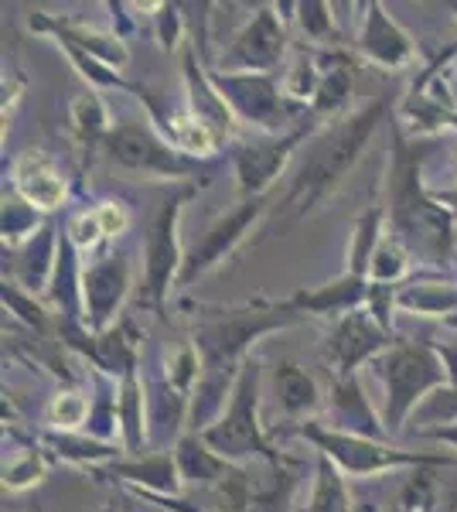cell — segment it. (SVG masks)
Instances as JSON below:
<instances>
[{
	"label": "cell",
	"instance_id": "6da1fadb",
	"mask_svg": "<svg viewBox=\"0 0 457 512\" xmlns=\"http://www.w3.org/2000/svg\"><path fill=\"white\" fill-rule=\"evenodd\" d=\"M386 113H389V99L379 96L369 106L355 110L352 117L328 123L324 130H318V134L307 140L301 161H297L284 205H290L297 216H307V212L318 209L324 198L342 185L348 171L359 164L372 134L386 120Z\"/></svg>",
	"mask_w": 457,
	"mask_h": 512
},
{
	"label": "cell",
	"instance_id": "7a4b0ae2",
	"mask_svg": "<svg viewBox=\"0 0 457 512\" xmlns=\"http://www.w3.org/2000/svg\"><path fill=\"white\" fill-rule=\"evenodd\" d=\"M393 202H389V219H393V236H400L406 246L430 256L434 263H444L451 256V212L437 202L434 195L423 192L417 154L396 137V161H393Z\"/></svg>",
	"mask_w": 457,
	"mask_h": 512
},
{
	"label": "cell",
	"instance_id": "3957f363",
	"mask_svg": "<svg viewBox=\"0 0 457 512\" xmlns=\"http://www.w3.org/2000/svg\"><path fill=\"white\" fill-rule=\"evenodd\" d=\"M369 366L376 369L382 390H386L382 424H386L389 437L403 434L406 420L417 414L423 400L451 386V376H447V366L434 349V342H396Z\"/></svg>",
	"mask_w": 457,
	"mask_h": 512
},
{
	"label": "cell",
	"instance_id": "277c9868",
	"mask_svg": "<svg viewBox=\"0 0 457 512\" xmlns=\"http://www.w3.org/2000/svg\"><path fill=\"white\" fill-rule=\"evenodd\" d=\"M304 315H297L294 308L284 304H249V308H232L222 315L205 318L195 328V349L202 355V366L209 373H222V369H243L246 349L256 342L260 335L287 328L294 321H301Z\"/></svg>",
	"mask_w": 457,
	"mask_h": 512
},
{
	"label": "cell",
	"instance_id": "5b68a950",
	"mask_svg": "<svg viewBox=\"0 0 457 512\" xmlns=\"http://www.w3.org/2000/svg\"><path fill=\"white\" fill-rule=\"evenodd\" d=\"M202 437L219 458L232 465H253V461H277L280 454L270 448L267 434L260 427V362L246 359L239 369L232 400L215 424Z\"/></svg>",
	"mask_w": 457,
	"mask_h": 512
},
{
	"label": "cell",
	"instance_id": "8992f818",
	"mask_svg": "<svg viewBox=\"0 0 457 512\" xmlns=\"http://www.w3.org/2000/svg\"><path fill=\"white\" fill-rule=\"evenodd\" d=\"M294 434L311 441L318 454L331 458L345 475L369 478L393 472V468H413V465H457L454 454H423V451H403L386 441H372L362 434H345L335 427H324L318 420H301L294 424Z\"/></svg>",
	"mask_w": 457,
	"mask_h": 512
},
{
	"label": "cell",
	"instance_id": "52a82bcc",
	"mask_svg": "<svg viewBox=\"0 0 457 512\" xmlns=\"http://www.w3.org/2000/svg\"><path fill=\"white\" fill-rule=\"evenodd\" d=\"M106 158L137 175L154 178H195L202 171V161L185 158L171 140L157 137L147 120H120L110 127V134L99 144Z\"/></svg>",
	"mask_w": 457,
	"mask_h": 512
},
{
	"label": "cell",
	"instance_id": "ba28073f",
	"mask_svg": "<svg viewBox=\"0 0 457 512\" xmlns=\"http://www.w3.org/2000/svg\"><path fill=\"white\" fill-rule=\"evenodd\" d=\"M195 195V185H178L168 198H161V205L154 209L151 222L144 233V301L161 308L164 297L171 294V284H178L185 256H181L178 243V219L181 205Z\"/></svg>",
	"mask_w": 457,
	"mask_h": 512
},
{
	"label": "cell",
	"instance_id": "9c48e42d",
	"mask_svg": "<svg viewBox=\"0 0 457 512\" xmlns=\"http://www.w3.org/2000/svg\"><path fill=\"white\" fill-rule=\"evenodd\" d=\"M209 79L239 120L256 123V127L267 130V134H280V130L297 117V110H301V103H294V99L284 93V86H280L273 76H267V72L212 69Z\"/></svg>",
	"mask_w": 457,
	"mask_h": 512
},
{
	"label": "cell",
	"instance_id": "30bf717a",
	"mask_svg": "<svg viewBox=\"0 0 457 512\" xmlns=\"http://www.w3.org/2000/svg\"><path fill=\"white\" fill-rule=\"evenodd\" d=\"M130 284H134V260L127 250L96 256L82 274V328L93 335L113 328L116 311L130 294Z\"/></svg>",
	"mask_w": 457,
	"mask_h": 512
},
{
	"label": "cell",
	"instance_id": "8fae6325",
	"mask_svg": "<svg viewBox=\"0 0 457 512\" xmlns=\"http://www.w3.org/2000/svg\"><path fill=\"white\" fill-rule=\"evenodd\" d=\"M287 52V28L284 18L277 14V7H256V14L243 28L236 31V38L229 41V48L219 55V72H267L280 69Z\"/></svg>",
	"mask_w": 457,
	"mask_h": 512
},
{
	"label": "cell",
	"instance_id": "7c38bea8",
	"mask_svg": "<svg viewBox=\"0 0 457 512\" xmlns=\"http://www.w3.org/2000/svg\"><path fill=\"white\" fill-rule=\"evenodd\" d=\"M267 209V195H256V198H243L226 216H219L209 226V233L202 236V243H195V250L185 256V267H181L178 287L195 284L198 277H205L209 270L219 267L226 256L236 250V243L243 239L249 229L256 226V219L263 216Z\"/></svg>",
	"mask_w": 457,
	"mask_h": 512
},
{
	"label": "cell",
	"instance_id": "4fadbf2b",
	"mask_svg": "<svg viewBox=\"0 0 457 512\" xmlns=\"http://www.w3.org/2000/svg\"><path fill=\"white\" fill-rule=\"evenodd\" d=\"M393 332L379 325L369 308L348 311L335 321V332L328 338V362L335 376H355L362 362H376L382 352L393 349Z\"/></svg>",
	"mask_w": 457,
	"mask_h": 512
},
{
	"label": "cell",
	"instance_id": "5bb4252c",
	"mask_svg": "<svg viewBox=\"0 0 457 512\" xmlns=\"http://www.w3.org/2000/svg\"><path fill=\"white\" fill-rule=\"evenodd\" d=\"M311 134V123L287 130L284 137H263V140H246V144L232 147V164H236V178H239V192L243 198L267 195V188L280 178L284 164L290 161L294 147L307 140Z\"/></svg>",
	"mask_w": 457,
	"mask_h": 512
},
{
	"label": "cell",
	"instance_id": "9a60e30c",
	"mask_svg": "<svg viewBox=\"0 0 457 512\" xmlns=\"http://www.w3.org/2000/svg\"><path fill=\"white\" fill-rule=\"evenodd\" d=\"M290 485H294V475L284 468V458L253 461L229 475L222 495L229 502V512H284Z\"/></svg>",
	"mask_w": 457,
	"mask_h": 512
},
{
	"label": "cell",
	"instance_id": "2e32d148",
	"mask_svg": "<svg viewBox=\"0 0 457 512\" xmlns=\"http://www.w3.org/2000/svg\"><path fill=\"white\" fill-rule=\"evenodd\" d=\"M62 342L79 352H86L89 362L110 379H120L123 383L127 376L137 373V349H134V342H130L127 325H113V328H106V332L93 335L82 325H69V321H65Z\"/></svg>",
	"mask_w": 457,
	"mask_h": 512
},
{
	"label": "cell",
	"instance_id": "e0dca14e",
	"mask_svg": "<svg viewBox=\"0 0 457 512\" xmlns=\"http://www.w3.org/2000/svg\"><path fill=\"white\" fill-rule=\"evenodd\" d=\"M365 18L359 28V55L369 59L379 69H406L417 59V48H413L410 35L382 11V4H365Z\"/></svg>",
	"mask_w": 457,
	"mask_h": 512
},
{
	"label": "cell",
	"instance_id": "ac0fdd59",
	"mask_svg": "<svg viewBox=\"0 0 457 512\" xmlns=\"http://www.w3.org/2000/svg\"><path fill=\"white\" fill-rule=\"evenodd\" d=\"M369 294H372V280L369 277H355V274H345L338 280L324 287H314V291H297L290 297V308L297 315H321V318H342L348 311H359L369 304Z\"/></svg>",
	"mask_w": 457,
	"mask_h": 512
},
{
	"label": "cell",
	"instance_id": "d6986e66",
	"mask_svg": "<svg viewBox=\"0 0 457 512\" xmlns=\"http://www.w3.org/2000/svg\"><path fill=\"white\" fill-rule=\"evenodd\" d=\"M335 431L345 434H362L372 441H386V424L382 414L372 410V403L365 400V390L355 376H335L331 383V424Z\"/></svg>",
	"mask_w": 457,
	"mask_h": 512
},
{
	"label": "cell",
	"instance_id": "ffe728a7",
	"mask_svg": "<svg viewBox=\"0 0 457 512\" xmlns=\"http://www.w3.org/2000/svg\"><path fill=\"white\" fill-rule=\"evenodd\" d=\"M110 475L137 485V489H144L154 499H178V492L185 489V478H181V468L171 451L140 454V458L130 461H113Z\"/></svg>",
	"mask_w": 457,
	"mask_h": 512
},
{
	"label": "cell",
	"instance_id": "44dd1931",
	"mask_svg": "<svg viewBox=\"0 0 457 512\" xmlns=\"http://www.w3.org/2000/svg\"><path fill=\"white\" fill-rule=\"evenodd\" d=\"M58 243H62V233H58L55 222H45L35 236L18 250V260H14L11 274L21 291L28 294H38L45 287H52V277H55V263H58Z\"/></svg>",
	"mask_w": 457,
	"mask_h": 512
},
{
	"label": "cell",
	"instance_id": "7402d4cb",
	"mask_svg": "<svg viewBox=\"0 0 457 512\" xmlns=\"http://www.w3.org/2000/svg\"><path fill=\"white\" fill-rule=\"evenodd\" d=\"M14 192L38 212H55L65 202V178L41 151H28L14 164Z\"/></svg>",
	"mask_w": 457,
	"mask_h": 512
},
{
	"label": "cell",
	"instance_id": "603a6c76",
	"mask_svg": "<svg viewBox=\"0 0 457 512\" xmlns=\"http://www.w3.org/2000/svg\"><path fill=\"white\" fill-rule=\"evenodd\" d=\"M396 311L417 318H454L457 315V284L444 277H417L396 287Z\"/></svg>",
	"mask_w": 457,
	"mask_h": 512
},
{
	"label": "cell",
	"instance_id": "cb8c5ba5",
	"mask_svg": "<svg viewBox=\"0 0 457 512\" xmlns=\"http://www.w3.org/2000/svg\"><path fill=\"white\" fill-rule=\"evenodd\" d=\"M174 461H178L185 485H198V489H222L229 482V475L239 468L232 461L219 458L198 434H185L174 444Z\"/></svg>",
	"mask_w": 457,
	"mask_h": 512
},
{
	"label": "cell",
	"instance_id": "d4e9b609",
	"mask_svg": "<svg viewBox=\"0 0 457 512\" xmlns=\"http://www.w3.org/2000/svg\"><path fill=\"white\" fill-rule=\"evenodd\" d=\"M406 113H410V123L417 130H437L457 120V106L447 93L444 76H440V62L413 86L410 99H406Z\"/></svg>",
	"mask_w": 457,
	"mask_h": 512
},
{
	"label": "cell",
	"instance_id": "484cf974",
	"mask_svg": "<svg viewBox=\"0 0 457 512\" xmlns=\"http://www.w3.org/2000/svg\"><path fill=\"white\" fill-rule=\"evenodd\" d=\"M273 386H277V400L280 410L301 424V417L314 414L321 407V386L318 379L307 373L297 362H277V373H273Z\"/></svg>",
	"mask_w": 457,
	"mask_h": 512
},
{
	"label": "cell",
	"instance_id": "4316f807",
	"mask_svg": "<svg viewBox=\"0 0 457 512\" xmlns=\"http://www.w3.org/2000/svg\"><path fill=\"white\" fill-rule=\"evenodd\" d=\"M151 437L157 444L181 441V424L191 414V393L178 390L168 379H157L151 386Z\"/></svg>",
	"mask_w": 457,
	"mask_h": 512
},
{
	"label": "cell",
	"instance_id": "83f0119b",
	"mask_svg": "<svg viewBox=\"0 0 457 512\" xmlns=\"http://www.w3.org/2000/svg\"><path fill=\"white\" fill-rule=\"evenodd\" d=\"M147 407H151V400H147L140 376L137 373L127 376L120 383V434H123V451L134 454V458L144 454V444H147V437H151Z\"/></svg>",
	"mask_w": 457,
	"mask_h": 512
},
{
	"label": "cell",
	"instance_id": "f1b7e54d",
	"mask_svg": "<svg viewBox=\"0 0 457 512\" xmlns=\"http://www.w3.org/2000/svg\"><path fill=\"white\" fill-rule=\"evenodd\" d=\"M352 86H355V72H352V62L342 59V55H335V59L324 62V76L318 82V89H314L311 103H307V113L311 117H335L338 110L348 103V96H352Z\"/></svg>",
	"mask_w": 457,
	"mask_h": 512
},
{
	"label": "cell",
	"instance_id": "f546056e",
	"mask_svg": "<svg viewBox=\"0 0 457 512\" xmlns=\"http://www.w3.org/2000/svg\"><path fill=\"white\" fill-rule=\"evenodd\" d=\"M382 222H386V209H382V205H372V209H365L362 216L355 219L352 250H348V274L369 277L372 256H376L379 243L386 239V233H382Z\"/></svg>",
	"mask_w": 457,
	"mask_h": 512
},
{
	"label": "cell",
	"instance_id": "4dcf8cb0",
	"mask_svg": "<svg viewBox=\"0 0 457 512\" xmlns=\"http://www.w3.org/2000/svg\"><path fill=\"white\" fill-rule=\"evenodd\" d=\"M307 512H355L352 495H348L345 485V472L331 458H324V454H318V478H314Z\"/></svg>",
	"mask_w": 457,
	"mask_h": 512
},
{
	"label": "cell",
	"instance_id": "1f68e13d",
	"mask_svg": "<svg viewBox=\"0 0 457 512\" xmlns=\"http://www.w3.org/2000/svg\"><path fill=\"white\" fill-rule=\"evenodd\" d=\"M45 444L58 458L76 461V465H96V461H113L123 454V448L96 441V437H89V434H45Z\"/></svg>",
	"mask_w": 457,
	"mask_h": 512
},
{
	"label": "cell",
	"instance_id": "d6a6232c",
	"mask_svg": "<svg viewBox=\"0 0 457 512\" xmlns=\"http://www.w3.org/2000/svg\"><path fill=\"white\" fill-rule=\"evenodd\" d=\"M69 123L79 134L82 144H103V137L110 134V117H106V106L96 93H82L72 99L69 106Z\"/></svg>",
	"mask_w": 457,
	"mask_h": 512
},
{
	"label": "cell",
	"instance_id": "836d02e7",
	"mask_svg": "<svg viewBox=\"0 0 457 512\" xmlns=\"http://www.w3.org/2000/svg\"><path fill=\"white\" fill-rule=\"evenodd\" d=\"M48 424H55L62 434H79L82 427H89V417H93V400L82 396L79 390H62L52 396L48 403Z\"/></svg>",
	"mask_w": 457,
	"mask_h": 512
},
{
	"label": "cell",
	"instance_id": "e575fe53",
	"mask_svg": "<svg viewBox=\"0 0 457 512\" xmlns=\"http://www.w3.org/2000/svg\"><path fill=\"white\" fill-rule=\"evenodd\" d=\"M41 226H45V222H41V212L35 205L24 202L18 192H11L4 198V246H18L21 250Z\"/></svg>",
	"mask_w": 457,
	"mask_h": 512
},
{
	"label": "cell",
	"instance_id": "d590c367",
	"mask_svg": "<svg viewBox=\"0 0 457 512\" xmlns=\"http://www.w3.org/2000/svg\"><path fill=\"white\" fill-rule=\"evenodd\" d=\"M410 270V253H406V243L400 236H386L379 243L376 256H372V267H369V280L372 284H386L396 287Z\"/></svg>",
	"mask_w": 457,
	"mask_h": 512
},
{
	"label": "cell",
	"instance_id": "8d00e7d4",
	"mask_svg": "<svg viewBox=\"0 0 457 512\" xmlns=\"http://www.w3.org/2000/svg\"><path fill=\"white\" fill-rule=\"evenodd\" d=\"M45 472H48L45 451H38V448H21V451H14L11 458L4 461V489H7V492L31 489V485L45 478Z\"/></svg>",
	"mask_w": 457,
	"mask_h": 512
},
{
	"label": "cell",
	"instance_id": "74e56055",
	"mask_svg": "<svg viewBox=\"0 0 457 512\" xmlns=\"http://www.w3.org/2000/svg\"><path fill=\"white\" fill-rule=\"evenodd\" d=\"M4 304L24 321V325L31 328V332H38V335L48 332V315H45V308L35 301V294L21 291L18 284H7V280H4Z\"/></svg>",
	"mask_w": 457,
	"mask_h": 512
},
{
	"label": "cell",
	"instance_id": "f35d334b",
	"mask_svg": "<svg viewBox=\"0 0 457 512\" xmlns=\"http://www.w3.org/2000/svg\"><path fill=\"white\" fill-rule=\"evenodd\" d=\"M297 21L307 31L311 41H338V28H335V14H328L331 7L321 4V0H311V4H297Z\"/></svg>",
	"mask_w": 457,
	"mask_h": 512
},
{
	"label": "cell",
	"instance_id": "ab89813d",
	"mask_svg": "<svg viewBox=\"0 0 457 512\" xmlns=\"http://www.w3.org/2000/svg\"><path fill=\"white\" fill-rule=\"evenodd\" d=\"M65 233H69V239L76 243V250H86V246H96L99 239H106L103 226H99V219H96V209L93 212H82V216L72 219Z\"/></svg>",
	"mask_w": 457,
	"mask_h": 512
},
{
	"label": "cell",
	"instance_id": "60d3db41",
	"mask_svg": "<svg viewBox=\"0 0 457 512\" xmlns=\"http://www.w3.org/2000/svg\"><path fill=\"white\" fill-rule=\"evenodd\" d=\"M181 7L178 4H157V14H154V21H157V41H161L164 48H171L174 41H178L181 35Z\"/></svg>",
	"mask_w": 457,
	"mask_h": 512
},
{
	"label": "cell",
	"instance_id": "b9f144b4",
	"mask_svg": "<svg viewBox=\"0 0 457 512\" xmlns=\"http://www.w3.org/2000/svg\"><path fill=\"white\" fill-rule=\"evenodd\" d=\"M96 219H99V226H103V236H120L123 229L130 226V216H127V209H123L120 202L96 205Z\"/></svg>",
	"mask_w": 457,
	"mask_h": 512
},
{
	"label": "cell",
	"instance_id": "7bdbcfd3",
	"mask_svg": "<svg viewBox=\"0 0 457 512\" xmlns=\"http://www.w3.org/2000/svg\"><path fill=\"white\" fill-rule=\"evenodd\" d=\"M434 349L440 352L447 366V376H451V386L457 390V338H447V342H434Z\"/></svg>",
	"mask_w": 457,
	"mask_h": 512
},
{
	"label": "cell",
	"instance_id": "ee69618b",
	"mask_svg": "<svg viewBox=\"0 0 457 512\" xmlns=\"http://www.w3.org/2000/svg\"><path fill=\"white\" fill-rule=\"evenodd\" d=\"M420 437H430V441H440V444H451L457 451V420L454 424H440V427H427V431H417Z\"/></svg>",
	"mask_w": 457,
	"mask_h": 512
},
{
	"label": "cell",
	"instance_id": "f6af8a7d",
	"mask_svg": "<svg viewBox=\"0 0 457 512\" xmlns=\"http://www.w3.org/2000/svg\"><path fill=\"white\" fill-rule=\"evenodd\" d=\"M434 198H437L440 205H451V209L457 212V185L454 188H444V192H437Z\"/></svg>",
	"mask_w": 457,
	"mask_h": 512
},
{
	"label": "cell",
	"instance_id": "bcb514c9",
	"mask_svg": "<svg viewBox=\"0 0 457 512\" xmlns=\"http://www.w3.org/2000/svg\"><path fill=\"white\" fill-rule=\"evenodd\" d=\"M389 512H410V509H406V506H400V502H393V509H389Z\"/></svg>",
	"mask_w": 457,
	"mask_h": 512
},
{
	"label": "cell",
	"instance_id": "7dc6e473",
	"mask_svg": "<svg viewBox=\"0 0 457 512\" xmlns=\"http://www.w3.org/2000/svg\"><path fill=\"white\" fill-rule=\"evenodd\" d=\"M365 512H379V509L376 506H365Z\"/></svg>",
	"mask_w": 457,
	"mask_h": 512
}]
</instances>
